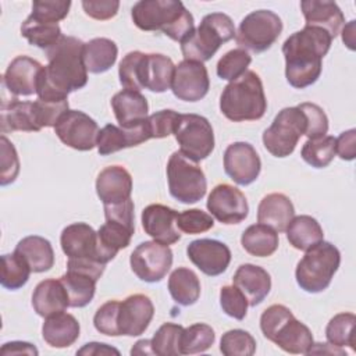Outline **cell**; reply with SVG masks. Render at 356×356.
I'll use <instances>...</instances> for the list:
<instances>
[{
	"mask_svg": "<svg viewBox=\"0 0 356 356\" xmlns=\"http://www.w3.org/2000/svg\"><path fill=\"white\" fill-rule=\"evenodd\" d=\"M313 346H316V349H314V348H310V350H309V353H307V355H310V353H331V355H345V352H343L341 348H338V346H334V345H331V343H313Z\"/></svg>",
	"mask_w": 356,
	"mask_h": 356,
	"instance_id": "obj_61",
	"label": "cell"
},
{
	"mask_svg": "<svg viewBox=\"0 0 356 356\" xmlns=\"http://www.w3.org/2000/svg\"><path fill=\"white\" fill-rule=\"evenodd\" d=\"M261 161L256 149L248 142H234L224 152V171L238 185L254 182L260 174Z\"/></svg>",
	"mask_w": 356,
	"mask_h": 356,
	"instance_id": "obj_18",
	"label": "cell"
},
{
	"mask_svg": "<svg viewBox=\"0 0 356 356\" xmlns=\"http://www.w3.org/2000/svg\"><path fill=\"white\" fill-rule=\"evenodd\" d=\"M0 353L3 356L7 355H33L36 356L39 352L38 349L29 343V342H22V341H13V342H7L1 346Z\"/></svg>",
	"mask_w": 356,
	"mask_h": 356,
	"instance_id": "obj_58",
	"label": "cell"
},
{
	"mask_svg": "<svg viewBox=\"0 0 356 356\" xmlns=\"http://www.w3.org/2000/svg\"><path fill=\"white\" fill-rule=\"evenodd\" d=\"M106 222L97 229V254L103 264L111 261L121 249L131 243L135 232V216L128 211L104 213Z\"/></svg>",
	"mask_w": 356,
	"mask_h": 356,
	"instance_id": "obj_13",
	"label": "cell"
},
{
	"mask_svg": "<svg viewBox=\"0 0 356 356\" xmlns=\"http://www.w3.org/2000/svg\"><path fill=\"white\" fill-rule=\"evenodd\" d=\"M131 355H154L152 349L150 339H140L138 341L134 348L131 349Z\"/></svg>",
	"mask_w": 356,
	"mask_h": 356,
	"instance_id": "obj_62",
	"label": "cell"
},
{
	"mask_svg": "<svg viewBox=\"0 0 356 356\" xmlns=\"http://www.w3.org/2000/svg\"><path fill=\"white\" fill-rule=\"evenodd\" d=\"M31 273V267L18 253L13 252L1 256L0 282L6 289L15 291L22 288L28 282Z\"/></svg>",
	"mask_w": 356,
	"mask_h": 356,
	"instance_id": "obj_41",
	"label": "cell"
},
{
	"mask_svg": "<svg viewBox=\"0 0 356 356\" xmlns=\"http://www.w3.org/2000/svg\"><path fill=\"white\" fill-rule=\"evenodd\" d=\"M54 132L65 146L79 152H88L96 146L99 127L86 113L68 110L57 121Z\"/></svg>",
	"mask_w": 356,
	"mask_h": 356,
	"instance_id": "obj_15",
	"label": "cell"
},
{
	"mask_svg": "<svg viewBox=\"0 0 356 356\" xmlns=\"http://www.w3.org/2000/svg\"><path fill=\"white\" fill-rule=\"evenodd\" d=\"M43 65L28 56H17L3 74V86L10 95L31 96L36 93Z\"/></svg>",
	"mask_w": 356,
	"mask_h": 356,
	"instance_id": "obj_21",
	"label": "cell"
},
{
	"mask_svg": "<svg viewBox=\"0 0 356 356\" xmlns=\"http://www.w3.org/2000/svg\"><path fill=\"white\" fill-rule=\"evenodd\" d=\"M356 317L353 313H338L335 314L327 324L325 328V338L328 343L343 348L349 346L352 350H355V337H353V328H355Z\"/></svg>",
	"mask_w": 356,
	"mask_h": 356,
	"instance_id": "obj_42",
	"label": "cell"
},
{
	"mask_svg": "<svg viewBox=\"0 0 356 356\" xmlns=\"http://www.w3.org/2000/svg\"><path fill=\"white\" fill-rule=\"evenodd\" d=\"M335 153L346 161L356 157V129H348L335 138Z\"/></svg>",
	"mask_w": 356,
	"mask_h": 356,
	"instance_id": "obj_57",
	"label": "cell"
},
{
	"mask_svg": "<svg viewBox=\"0 0 356 356\" xmlns=\"http://www.w3.org/2000/svg\"><path fill=\"white\" fill-rule=\"evenodd\" d=\"M286 239L298 250H309L324 239V232L320 222L312 216H296L291 220L286 229Z\"/></svg>",
	"mask_w": 356,
	"mask_h": 356,
	"instance_id": "obj_34",
	"label": "cell"
},
{
	"mask_svg": "<svg viewBox=\"0 0 356 356\" xmlns=\"http://www.w3.org/2000/svg\"><path fill=\"white\" fill-rule=\"evenodd\" d=\"M220 350L224 356H252L256 352V341L245 330H229L221 337Z\"/></svg>",
	"mask_w": 356,
	"mask_h": 356,
	"instance_id": "obj_47",
	"label": "cell"
},
{
	"mask_svg": "<svg viewBox=\"0 0 356 356\" xmlns=\"http://www.w3.org/2000/svg\"><path fill=\"white\" fill-rule=\"evenodd\" d=\"M207 210L222 224H239L249 214V204L245 195L234 185L218 184L207 197Z\"/></svg>",
	"mask_w": 356,
	"mask_h": 356,
	"instance_id": "obj_16",
	"label": "cell"
},
{
	"mask_svg": "<svg viewBox=\"0 0 356 356\" xmlns=\"http://www.w3.org/2000/svg\"><path fill=\"white\" fill-rule=\"evenodd\" d=\"M131 270L145 282H160L171 268L172 252L167 245L145 241L138 245L129 257Z\"/></svg>",
	"mask_w": 356,
	"mask_h": 356,
	"instance_id": "obj_14",
	"label": "cell"
},
{
	"mask_svg": "<svg viewBox=\"0 0 356 356\" xmlns=\"http://www.w3.org/2000/svg\"><path fill=\"white\" fill-rule=\"evenodd\" d=\"M71 1L65 0H35L29 17L38 21L58 24L68 15Z\"/></svg>",
	"mask_w": 356,
	"mask_h": 356,
	"instance_id": "obj_48",
	"label": "cell"
},
{
	"mask_svg": "<svg viewBox=\"0 0 356 356\" xmlns=\"http://www.w3.org/2000/svg\"><path fill=\"white\" fill-rule=\"evenodd\" d=\"M216 339L214 330L203 323L192 324L182 331L181 355H196L206 352Z\"/></svg>",
	"mask_w": 356,
	"mask_h": 356,
	"instance_id": "obj_43",
	"label": "cell"
},
{
	"mask_svg": "<svg viewBox=\"0 0 356 356\" xmlns=\"http://www.w3.org/2000/svg\"><path fill=\"white\" fill-rule=\"evenodd\" d=\"M167 181L170 195L184 204L197 203L207 191L203 170L181 152H174L168 159Z\"/></svg>",
	"mask_w": 356,
	"mask_h": 356,
	"instance_id": "obj_8",
	"label": "cell"
},
{
	"mask_svg": "<svg viewBox=\"0 0 356 356\" xmlns=\"http://www.w3.org/2000/svg\"><path fill=\"white\" fill-rule=\"evenodd\" d=\"M111 108L121 128H132L149 117L147 100L136 90L122 89L115 93L111 99Z\"/></svg>",
	"mask_w": 356,
	"mask_h": 356,
	"instance_id": "obj_29",
	"label": "cell"
},
{
	"mask_svg": "<svg viewBox=\"0 0 356 356\" xmlns=\"http://www.w3.org/2000/svg\"><path fill=\"white\" fill-rule=\"evenodd\" d=\"M145 68L146 53L135 50L125 54L118 67L120 83L124 86V89L136 92L145 89Z\"/></svg>",
	"mask_w": 356,
	"mask_h": 356,
	"instance_id": "obj_39",
	"label": "cell"
},
{
	"mask_svg": "<svg viewBox=\"0 0 356 356\" xmlns=\"http://www.w3.org/2000/svg\"><path fill=\"white\" fill-rule=\"evenodd\" d=\"M107 353H115L120 355V352L107 343H100V342H89L85 343L83 348L76 350V355H107Z\"/></svg>",
	"mask_w": 356,
	"mask_h": 356,
	"instance_id": "obj_59",
	"label": "cell"
},
{
	"mask_svg": "<svg viewBox=\"0 0 356 356\" xmlns=\"http://www.w3.org/2000/svg\"><path fill=\"white\" fill-rule=\"evenodd\" d=\"M232 284L246 296L249 306H257L271 289V277L263 267L245 263L235 271Z\"/></svg>",
	"mask_w": 356,
	"mask_h": 356,
	"instance_id": "obj_26",
	"label": "cell"
},
{
	"mask_svg": "<svg viewBox=\"0 0 356 356\" xmlns=\"http://www.w3.org/2000/svg\"><path fill=\"white\" fill-rule=\"evenodd\" d=\"M82 8L86 15L97 21H106L117 15L120 1L117 0H83Z\"/></svg>",
	"mask_w": 356,
	"mask_h": 356,
	"instance_id": "obj_56",
	"label": "cell"
},
{
	"mask_svg": "<svg viewBox=\"0 0 356 356\" xmlns=\"http://www.w3.org/2000/svg\"><path fill=\"white\" fill-rule=\"evenodd\" d=\"M184 327L175 323H164L150 339L154 355L178 356L181 355V337Z\"/></svg>",
	"mask_w": 356,
	"mask_h": 356,
	"instance_id": "obj_45",
	"label": "cell"
},
{
	"mask_svg": "<svg viewBox=\"0 0 356 356\" xmlns=\"http://www.w3.org/2000/svg\"><path fill=\"white\" fill-rule=\"evenodd\" d=\"M278 232L264 224H253L248 227L242 236V248L252 256L267 257L278 249Z\"/></svg>",
	"mask_w": 356,
	"mask_h": 356,
	"instance_id": "obj_37",
	"label": "cell"
},
{
	"mask_svg": "<svg viewBox=\"0 0 356 356\" xmlns=\"http://www.w3.org/2000/svg\"><path fill=\"white\" fill-rule=\"evenodd\" d=\"M154 316V306L149 296L134 293L120 302L118 330L120 335L138 337L143 334Z\"/></svg>",
	"mask_w": 356,
	"mask_h": 356,
	"instance_id": "obj_20",
	"label": "cell"
},
{
	"mask_svg": "<svg viewBox=\"0 0 356 356\" xmlns=\"http://www.w3.org/2000/svg\"><path fill=\"white\" fill-rule=\"evenodd\" d=\"M35 115L39 128H49L56 127L57 121L61 118L64 113L70 110L68 100H58V102H47V100H35L33 102Z\"/></svg>",
	"mask_w": 356,
	"mask_h": 356,
	"instance_id": "obj_52",
	"label": "cell"
},
{
	"mask_svg": "<svg viewBox=\"0 0 356 356\" xmlns=\"http://www.w3.org/2000/svg\"><path fill=\"white\" fill-rule=\"evenodd\" d=\"M260 330L268 341L292 355H307L314 343L309 327L295 318L291 309L284 305H271L263 312Z\"/></svg>",
	"mask_w": 356,
	"mask_h": 356,
	"instance_id": "obj_5",
	"label": "cell"
},
{
	"mask_svg": "<svg viewBox=\"0 0 356 356\" xmlns=\"http://www.w3.org/2000/svg\"><path fill=\"white\" fill-rule=\"evenodd\" d=\"M149 139L150 134L147 118L132 128H121L113 124H107L97 134L96 147L100 156H107L127 147L138 146Z\"/></svg>",
	"mask_w": 356,
	"mask_h": 356,
	"instance_id": "obj_23",
	"label": "cell"
},
{
	"mask_svg": "<svg viewBox=\"0 0 356 356\" xmlns=\"http://www.w3.org/2000/svg\"><path fill=\"white\" fill-rule=\"evenodd\" d=\"M293 217V204L284 193H268L259 203L257 221L277 232H284Z\"/></svg>",
	"mask_w": 356,
	"mask_h": 356,
	"instance_id": "obj_30",
	"label": "cell"
},
{
	"mask_svg": "<svg viewBox=\"0 0 356 356\" xmlns=\"http://www.w3.org/2000/svg\"><path fill=\"white\" fill-rule=\"evenodd\" d=\"M178 213L164 204H149L142 210V227L145 232L156 242L163 245H172L181 239V234L177 229Z\"/></svg>",
	"mask_w": 356,
	"mask_h": 356,
	"instance_id": "obj_22",
	"label": "cell"
},
{
	"mask_svg": "<svg viewBox=\"0 0 356 356\" xmlns=\"http://www.w3.org/2000/svg\"><path fill=\"white\" fill-rule=\"evenodd\" d=\"M134 24L142 31H161L175 42L195 31L193 15L179 0H140L131 10Z\"/></svg>",
	"mask_w": 356,
	"mask_h": 356,
	"instance_id": "obj_3",
	"label": "cell"
},
{
	"mask_svg": "<svg viewBox=\"0 0 356 356\" xmlns=\"http://www.w3.org/2000/svg\"><path fill=\"white\" fill-rule=\"evenodd\" d=\"M220 110L234 122L260 120L267 110V100L260 76L248 70L229 82L220 96Z\"/></svg>",
	"mask_w": 356,
	"mask_h": 356,
	"instance_id": "obj_4",
	"label": "cell"
},
{
	"mask_svg": "<svg viewBox=\"0 0 356 356\" xmlns=\"http://www.w3.org/2000/svg\"><path fill=\"white\" fill-rule=\"evenodd\" d=\"M355 31H356V21H349L345 28L342 29V42L348 46V49L355 50L356 49V38H355Z\"/></svg>",
	"mask_w": 356,
	"mask_h": 356,
	"instance_id": "obj_60",
	"label": "cell"
},
{
	"mask_svg": "<svg viewBox=\"0 0 356 356\" xmlns=\"http://www.w3.org/2000/svg\"><path fill=\"white\" fill-rule=\"evenodd\" d=\"M282 32L281 18L271 10H256L239 24L235 42L239 49L263 53L270 49Z\"/></svg>",
	"mask_w": 356,
	"mask_h": 356,
	"instance_id": "obj_10",
	"label": "cell"
},
{
	"mask_svg": "<svg viewBox=\"0 0 356 356\" xmlns=\"http://www.w3.org/2000/svg\"><path fill=\"white\" fill-rule=\"evenodd\" d=\"M61 249L68 259H83L99 261L97 232L86 222L67 225L60 236Z\"/></svg>",
	"mask_w": 356,
	"mask_h": 356,
	"instance_id": "obj_24",
	"label": "cell"
},
{
	"mask_svg": "<svg viewBox=\"0 0 356 356\" xmlns=\"http://www.w3.org/2000/svg\"><path fill=\"white\" fill-rule=\"evenodd\" d=\"M132 177L122 165H108L96 178V193L103 204H114L131 197Z\"/></svg>",
	"mask_w": 356,
	"mask_h": 356,
	"instance_id": "obj_25",
	"label": "cell"
},
{
	"mask_svg": "<svg viewBox=\"0 0 356 356\" xmlns=\"http://www.w3.org/2000/svg\"><path fill=\"white\" fill-rule=\"evenodd\" d=\"M186 254L189 260L209 277L222 274L231 261L229 248L217 239L209 238L192 241L186 248Z\"/></svg>",
	"mask_w": 356,
	"mask_h": 356,
	"instance_id": "obj_19",
	"label": "cell"
},
{
	"mask_svg": "<svg viewBox=\"0 0 356 356\" xmlns=\"http://www.w3.org/2000/svg\"><path fill=\"white\" fill-rule=\"evenodd\" d=\"M252 63L250 54L243 49H232L227 51L217 63V75L225 81H235L248 71Z\"/></svg>",
	"mask_w": 356,
	"mask_h": 356,
	"instance_id": "obj_46",
	"label": "cell"
},
{
	"mask_svg": "<svg viewBox=\"0 0 356 356\" xmlns=\"http://www.w3.org/2000/svg\"><path fill=\"white\" fill-rule=\"evenodd\" d=\"M14 252L28 263L32 273L49 271L54 264V250L51 243L39 235L22 238L17 243Z\"/></svg>",
	"mask_w": 356,
	"mask_h": 356,
	"instance_id": "obj_33",
	"label": "cell"
},
{
	"mask_svg": "<svg viewBox=\"0 0 356 356\" xmlns=\"http://www.w3.org/2000/svg\"><path fill=\"white\" fill-rule=\"evenodd\" d=\"M118 47L107 38H95L85 43L83 63L88 72L102 74L108 71L117 61Z\"/></svg>",
	"mask_w": 356,
	"mask_h": 356,
	"instance_id": "obj_35",
	"label": "cell"
},
{
	"mask_svg": "<svg viewBox=\"0 0 356 356\" xmlns=\"http://www.w3.org/2000/svg\"><path fill=\"white\" fill-rule=\"evenodd\" d=\"M332 38L318 26H307L292 33L282 44L285 78L292 88L305 89L321 75L323 57L331 47Z\"/></svg>",
	"mask_w": 356,
	"mask_h": 356,
	"instance_id": "obj_2",
	"label": "cell"
},
{
	"mask_svg": "<svg viewBox=\"0 0 356 356\" xmlns=\"http://www.w3.org/2000/svg\"><path fill=\"white\" fill-rule=\"evenodd\" d=\"M168 291L178 305L192 306L200 296V281L191 268L178 267L168 278Z\"/></svg>",
	"mask_w": 356,
	"mask_h": 356,
	"instance_id": "obj_38",
	"label": "cell"
},
{
	"mask_svg": "<svg viewBox=\"0 0 356 356\" xmlns=\"http://www.w3.org/2000/svg\"><path fill=\"white\" fill-rule=\"evenodd\" d=\"M341 264V253L331 242L321 241L299 260L295 278L300 289L309 293H318L328 288L334 274Z\"/></svg>",
	"mask_w": 356,
	"mask_h": 356,
	"instance_id": "obj_7",
	"label": "cell"
},
{
	"mask_svg": "<svg viewBox=\"0 0 356 356\" xmlns=\"http://www.w3.org/2000/svg\"><path fill=\"white\" fill-rule=\"evenodd\" d=\"M0 150H1V172H0V185L6 186L15 181L19 172V160L14 145L1 135L0 138Z\"/></svg>",
	"mask_w": 356,
	"mask_h": 356,
	"instance_id": "obj_54",
	"label": "cell"
},
{
	"mask_svg": "<svg viewBox=\"0 0 356 356\" xmlns=\"http://www.w3.org/2000/svg\"><path fill=\"white\" fill-rule=\"evenodd\" d=\"M298 107L306 117V132L307 139H318L325 136L328 132V118L324 110L314 103H300Z\"/></svg>",
	"mask_w": 356,
	"mask_h": 356,
	"instance_id": "obj_51",
	"label": "cell"
},
{
	"mask_svg": "<svg viewBox=\"0 0 356 356\" xmlns=\"http://www.w3.org/2000/svg\"><path fill=\"white\" fill-rule=\"evenodd\" d=\"M85 43L75 36L63 35L46 50L47 65L43 67L36 95L40 100H68V95L88 83V70L83 63Z\"/></svg>",
	"mask_w": 356,
	"mask_h": 356,
	"instance_id": "obj_1",
	"label": "cell"
},
{
	"mask_svg": "<svg viewBox=\"0 0 356 356\" xmlns=\"http://www.w3.org/2000/svg\"><path fill=\"white\" fill-rule=\"evenodd\" d=\"M179 152L193 163L207 159L214 150V132L209 120L199 114H179L174 129Z\"/></svg>",
	"mask_w": 356,
	"mask_h": 356,
	"instance_id": "obj_11",
	"label": "cell"
},
{
	"mask_svg": "<svg viewBox=\"0 0 356 356\" xmlns=\"http://www.w3.org/2000/svg\"><path fill=\"white\" fill-rule=\"evenodd\" d=\"M300 8L307 26L323 28L332 39L339 35L345 17L335 1L306 0L300 3Z\"/></svg>",
	"mask_w": 356,
	"mask_h": 356,
	"instance_id": "obj_27",
	"label": "cell"
},
{
	"mask_svg": "<svg viewBox=\"0 0 356 356\" xmlns=\"http://www.w3.org/2000/svg\"><path fill=\"white\" fill-rule=\"evenodd\" d=\"M220 305L227 316L235 320H243L248 313L249 302L235 285H225L220 291Z\"/></svg>",
	"mask_w": 356,
	"mask_h": 356,
	"instance_id": "obj_50",
	"label": "cell"
},
{
	"mask_svg": "<svg viewBox=\"0 0 356 356\" xmlns=\"http://www.w3.org/2000/svg\"><path fill=\"white\" fill-rule=\"evenodd\" d=\"M106 264L95 260L68 259L67 273L60 277L64 285L70 307H85L96 292V282L103 275Z\"/></svg>",
	"mask_w": 356,
	"mask_h": 356,
	"instance_id": "obj_12",
	"label": "cell"
},
{
	"mask_svg": "<svg viewBox=\"0 0 356 356\" xmlns=\"http://www.w3.org/2000/svg\"><path fill=\"white\" fill-rule=\"evenodd\" d=\"M21 35L29 42V44L43 50L50 49L63 36L58 24L38 21L32 17H28L22 22Z\"/></svg>",
	"mask_w": 356,
	"mask_h": 356,
	"instance_id": "obj_40",
	"label": "cell"
},
{
	"mask_svg": "<svg viewBox=\"0 0 356 356\" xmlns=\"http://www.w3.org/2000/svg\"><path fill=\"white\" fill-rule=\"evenodd\" d=\"M118 310H120L118 300H108L104 305H102L93 317L95 328L100 334H104L108 337H118L120 335Z\"/></svg>",
	"mask_w": 356,
	"mask_h": 356,
	"instance_id": "obj_53",
	"label": "cell"
},
{
	"mask_svg": "<svg viewBox=\"0 0 356 356\" xmlns=\"http://www.w3.org/2000/svg\"><path fill=\"white\" fill-rule=\"evenodd\" d=\"M81 327L78 320L70 313H57L44 320L42 337L51 348H68L79 338Z\"/></svg>",
	"mask_w": 356,
	"mask_h": 356,
	"instance_id": "obj_32",
	"label": "cell"
},
{
	"mask_svg": "<svg viewBox=\"0 0 356 356\" xmlns=\"http://www.w3.org/2000/svg\"><path fill=\"white\" fill-rule=\"evenodd\" d=\"M175 65L172 60L164 54H146L145 68V89L154 93H163L171 89Z\"/></svg>",
	"mask_w": 356,
	"mask_h": 356,
	"instance_id": "obj_36",
	"label": "cell"
},
{
	"mask_svg": "<svg viewBox=\"0 0 356 356\" xmlns=\"http://www.w3.org/2000/svg\"><path fill=\"white\" fill-rule=\"evenodd\" d=\"M300 156L314 168L327 167L335 157V138L325 135L318 139H307L300 150Z\"/></svg>",
	"mask_w": 356,
	"mask_h": 356,
	"instance_id": "obj_44",
	"label": "cell"
},
{
	"mask_svg": "<svg viewBox=\"0 0 356 356\" xmlns=\"http://www.w3.org/2000/svg\"><path fill=\"white\" fill-rule=\"evenodd\" d=\"M0 125L1 132H13V131H24V132H38L40 131L33 102H21L17 97L11 100H3L1 111H0Z\"/></svg>",
	"mask_w": 356,
	"mask_h": 356,
	"instance_id": "obj_31",
	"label": "cell"
},
{
	"mask_svg": "<svg viewBox=\"0 0 356 356\" xmlns=\"http://www.w3.org/2000/svg\"><path fill=\"white\" fill-rule=\"evenodd\" d=\"M214 220L211 214L200 209H189L177 216V228L188 235L202 234L211 229Z\"/></svg>",
	"mask_w": 356,
	"mask_h": 356,
	"instance_id": "obj_49",
	"label": "cell"
},
{
	"mask_svg": "<svg viewBox=\"0 0 356 356\" xmlns=\"http://www.w3.org/2000/svg\"><path fill=\"white\" fill-rule=\"evenodd\" d=\"M306 132V117L295 107L282 108L263 132V145L274 157H286L293 153L299 139Z\"/></svg>",
	"mask_w": 356,
	"mask_h": 356,
	"instance_id": "obj_9",
	"label": "cell"
},
{
	"mask_svg": "<svg viewBox=\"0 0 356 356\" xmlns=\"http://www.w3.org/2000/svg\"><path fill=\"white\" fill-rule=\"evenodd\" d=\"M32 307L43 318L65 312L70 300L61 281L51 278L40 281L32 293Z\"/></svg>",
	"mask_w": 356,
	"mask_h": 356,
	"instance_id": "obj_28",
	"label": "cell"
},
{
	"mask_svg": "<svg viewBox=\"0 0 356 356\" xmlns=\"http://www.w3.org/2000/svg\"><path fill=\"white\" fill-rule=\"evenodd\" d=\"M209 88V72L203 63L184 60L175 65L171 90L177 99L184 102H197L207 95Z\"/></svg>",
	"mask_w": 356,
	"mask_h": 356,
	"instance_id": "obj_17",
	"label": "cell"
},
{
	"mask_svg": "<svg viewBox=\"0 0 356 356\" xmlns=\"http://www.w3.org/2000/svg\"><path fill=\"white\" fill-rule=\"evenodd\" d=\"M179 114L174 110H160L147 117L150 139H161L174 134Z\"/></svg>",
	"mask_w": 356,
	"mask_h": 356,
	"instance_id": "obj_55",
	"label": "cell"
},
{
	"mask_svg": "<svg viewBox=\"0 0 356 356\" xmlns=\"http://www.w3.org/2000/svg\"><path fill=\"white\" fill-rule=\"evenodd\" d=\"M235 25L224 13H211L203 17L200 25L181 42L185 60L204 63L210 60L220 46L235 38Z\"/></svg>",
	"mask_w": 356,
	"mask_h": 356,
	"instance_id": "obj_6",
	"label": "cell"
}]
</instances>
